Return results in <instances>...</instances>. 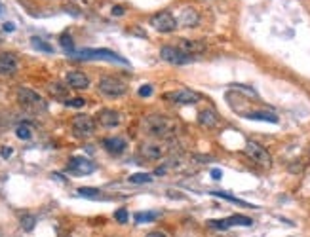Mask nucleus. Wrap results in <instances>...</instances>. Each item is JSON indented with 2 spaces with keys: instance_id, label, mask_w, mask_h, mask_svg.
Listing matches in <instances>:
<instances>
[{
  "instance_id": "obj_13",
  "label": "nucleus",
  "mask_w": 310,
  "mask_h": 237,
  "mask_svg": "<svg viewBox=\"0 0 310 237\" xmlns=\"http://www.w3.org/2000/svg\"><path fill=\"white\" fill-rule=\"evenodd\" d=\"M17 59H15L14 53H0V74L2 76H14L15 72H17Z\"/></svg>"
},
{
  "instance_id": "obj_28",
  "label": "nucleus",
  "mask_w": 310,
  "mask_h": 237,
  "mask_svg": "<svg viewBox=\"0 0 310 237\" xmlns=\"http://www.w3.org/2000/svg\"><path fill=\"white\" fill-rule=\"evenodd\" d=\"M61 46H63L69 53H74V46H72V40H71V36H69V35L61 36Z\"/></svg>"
},
{
  "instance_id": "obj_36",
  "label": "nucleus",
  "mask_w": 310,
  "mask_h": 237,
  "mask_svg": "<svg viewBox=\"0 0 310 237\" xmlns=\"http://www.w3.org/2000/svg\"><path fill=\"white\" fill-rule=\"evenodd\" d=\"M12 156V148H2V158H10Z\"/></svg>"
},
{
  "instance_id": "obj_33",
  "label": "nucleus",
  "mask_w": 310,
  "mask_h": 237,
  "mask_svg": "<svg viewBox=\"0 0 310 237\" xmlns=\"http://www.w3.org/2000/svg\"><path fill=\"white\" fill-rule=\"evenodd\" d=\"M221 175H223L221 169H213V171H211V177H213L215 180H221Z\"/></svg>"
},
{
  "instance_id": "obj_24",
  "label": "nucleus",
  "mask_w": 310,
  "mask_h": 237,
  "mask_svg": "<svg viewBox=\"0 0 310 237\" xmlns=\"http://www.w3.org/2000/svg\"><path fill=\"white\" fill-rule=\"evenodd\" d=\"M128 180H130L131 184H147V182L152 180V177L149 173H135V175H131Z\"/></svg>"
},
{
  "instance_id": "obj_37",
  "label": "nucleus",
  "mask_w": 310,
  "mask_h": 237,
  "mask_svg": "<svg viewBox=\"0 0 310 237\" xmlns=\"http://www.w3.org/2000/svg\"><path fill=\"white\" fill-rule=\"evenodd\" d=\"M4 29H6V30H14V25H12V23H6V25H4Z\"/></svg>"
},
{
  "instance_id": "obj_4",
  "label": "nucleus",
  "mask_w": 310,
  "mask_h": 237,
  "mask_svg": "<svg viewBox=\"0 0 310 237\" xmlns=\"http://www.w3.org/2000/svg\"><path fill=\"white\" fill-rule=\"evenodd\" d=\"M245 154H247V158L253 159L257 165L265 167V169H268V167L272 165V158H270L267 148H263L261 144L253 143V141H249V143L245 144Z\"/></svg>"
},
{
  "instance_id": "obj_12",
  "label": "nucleus",
  "mask_w": 310,
  "mask_h": 237,
  "mask_svg": "<svg viewBox=\"0 0 310 237\" xmlns=\"http://www.w3.org/2000/svg\"><path fill=\"white\" fill-rule=\"evenodd\" d=\"M198 21H200V15H198L194 6H185L177 15V23L183 27H196Z\"/></svg>"
},
{
  "instance_id": "obj_15",
  "label": "nucleus",
  "mask_w": 310,
  "mask_h": 237,
  "mask_svg": "<svg viewBox=\"0 0 310 237\" xmlns=\"http://www.w3.org/2000/svg\"><path fill=\"white\" fill-rule=\"evenodd\" d=\"M139 152H141V156H143L145 159H162L166 156L167 148L166 146H162V144L149 143V144H143Z\"/></svg>"
},
{
  "instance_id": "obj_22",
  "label": "nucleus",
  "mask_w": 310,
  "mask_h": 237,
  "mask_svg": "<svg viewBox=\"0 0 310 237\" xmlns=\"http://www.w3.org/2000/svg\"><path fill=\"white\" fill-rule=\"evenodd\" d=\"M31 44H33V48L38 51H44V53H53V48H51L48 42H44L42 38H31Z\"/></svg>"
},
{
  "instance_id": "obj_18",
  "label": "nucleus",
  "mask_w": 310,
  "mask_h": 237,
  "mask_svg": "<svg viewBox=\"0 0 310 237\" xmlns=\"http://www.w3.org/2000/svg\"><path fill=\"white\" fill-rule=\"evenodd\" d=\"M67 84L71 87H74V89H86V87H90V78H88L84 72L72 71L67 74Z\"/></svg>"
},
{
  "instance_id": "obj_26",
  "label": "nucleus",
  "mask_w": 310,
  "mask_h": 237,
  "mask_svg": "<svg viewBox=\"0 0 310 237\" xmlns=\"http://www.w3.org/2000/svg\"><path fill=\"white\" fill-rule=\"evenodd\" d=\"M36 226V218L33 215H23L21 216V228L25 231H33Z\"/></svg>"
},
{
  "instance_id": "obj_19",
  "label": "nucleus",
  "mask_w": 310,
  "mask_h": 237,
  "mask_svg": "<svg viewBox=\"0 0 310 237\" xmlns=\"http://www.w3.org/2000/svg\"><path fill=\"white\" fill-rule=\"evenodd\" d=\"M198 123L202 125V127H215L217 123H219V116H217L215 110H211V108H206L202 110L200 114H198Z\"/></svg>"
},
{
  "instance_id": "obj_1",
  "label": "nucleus",
  "mask_w": 310,
  "mask_h": 237,
  "mask_svg": "<svg viewBox=\"0 0 310 237\" xmlns=\"http://www.w3.org/2000/svg\"><path fill=\"white\" fill-rule=\"evenodd\" d=\"M145 131L152 137H158V139H172L177 135L179 123L172 118H166V116L152 114L145 118Z\"/></svg>"
},
{
  "instance_id": "obj_7",
  "label": "nucleus",
  "mask_w": 310,
  "mask_h": 237,
  "mask_svg": "<svg viewBox=\"0 0 310 237\" xmlns=\"http://www.w3.org/2000/svg\"><path fill=\"white\" fill-rule=\"evenodd\" d=\"M160 57L167 61V63H172V65H187L192 61L190 55L187 53H183L179 48H173V46H164L162 50H160Z\"/></svg>"
},
{
  "instance_id": "obj_9",
  "label": "nucleus",
  "mask_w": 310,
  "mask_h": 237,
  "mask_svg": "<svg viewBox=\"0 0 310 237\" xmlns=\"http://www.w3.org/2000/svg\"><path fill=\"white\" fill-rule=\"evenodd\" d=\"M208 224L215 230H229L232 226H251L253 220L244 215H234L224 218V220H208Z\"/></svg>"
},
{
  "instance_id": "obj_2",
  "label": "nucleus",
  "mask_w": 310,
  "mask_h": 237,
  "mask_svg": "<svg viewBox=\"0 0 310 237\" xmlns=\"http://www.w3.org/2000/svg\"><path fill=\"white\" fill-rule=\"evenodd\" d=\"M17 101L29 112H44L46 110V101L38 93H35L33 89H27V87L17 89Z\"/></svg>"
},
{
  "instance_id": "obj_11",
  "label": "nucleus",
  "mask_w": 310,
  "mask_h": 237,
  "mask_svg": "<svg viewBox=\"0 0 310 237\" xmlns=\"http://www.w3.org/2000/svg\"><path fill=\"white\" fill-rule=\"evenodd\" d=\"M69 171L74 173V175H90V173L95 171V165L94 161H90L88 158L74 156V158L69 159Z\"/></svg>"
},
{
  "instance_id": "obj_31",
  "label": "nucleus",
  "mask_w": 310,
  "mask_h": 237,
  "mask_svg": "<svg viewBox=\"0 0 310 237\" xmlns=\"http://www.w3.org/2000/svg\"><path fill=\"white\" fill-rule=\"evenodd\" d=\"M139 95H141V97H151V95H152V86H149V84L141 86V87H139Z\"/></svg>"
},
{
  "instance_id": "obj_14",
  "label": "nucleus",
  "mask_w": 310,
  "mask_h": 237,
  "mask_svg": "<svg viewBox=\"0 0 310 237\" xmlns=\"http://www.w3.org/2000/svg\"><path fill=\"white\" fill-rule=\"evenodd\" d=\"M183 53H187V55H198V53H202L206 51V44L200 42V40H188V38H181L179 40V46H177Z\"/></svg>"
},
{
  "instance_id": "obj_16",
  "label": "nucleus",
  "mask_w": 310,
  "mask_h": 237,
  "mask_svg": "<svg viewBox=\"0 0 310 237\" xmlns=\"http://www.w3.org/2000/svg\"><path fill=\"white\" fill-rule=\"evenodd\" d=\"M97 122L103 127H116L120 123V114L116 110H112V108H103L97 114Z\"/></svg>"
},
{
  "instance_id": "obj_17",
  "label": "nucleus",
  "mask_w": 310,
  "mask_h": 237,
  "mask_svg": "<svg viewBox=\"0 0 310 237\" xmlns=\"http://www.w3.org/2000/svg\"><path fill=\"white\" fill-rule=\"evenodd\" d=\"M103 146H105V150L108 154H112V156H120L124 150H126V141H124L122 137H108L103 141Z\"/></svg>"
},
{
  "instance_id": "obj_25",
  "label": "nucleus",
  "mask_w": 310,
  "mask_h": 237,
  "mask_svg": "<svg viewBox=\"0 0 310 237\" xmlns=\"http://www.w3.org/2000/svg\"><path fill=\"white\" fill-rule=\"evenodd\" d=\"M158 216H160L158 213H137L133 218H135V222L137 224H145V222H152V220H156Z\"/></svg>"
},
{
  "instance_id": "obj_35",
  "label": "nucleus",
  "mask_w": 310,
  "mask_h": 237,
  "mask_svg": "<svg viewBox=\"0 0 310 237\" xmlns=\"http://www.w3.org/2000/svg\"><path fill=\"white\" fill-rule=\"evenodd\" d=\"M124 14V8L122 6H115L112 8V15H122Z\"/></svg>"
},
{
  "instance_id": "obj_10",
  "label": "nucleus",
  "mask_w": 310,
  "mask_h": 237,
  "mask_svg": "<svg viewBox=\"0 0 310 237\" xmlns=\"http://www.w3.org/2000/svg\"><path fill=\"white\" fill-rule=\"evenodd\" d=\"M72 55H78L82 59H107V61H118V63H124L128 65V61L122 57H118L116 53L108 50H82V51H74Z\"/></svg>"
},
{
  "instance_id": "obj_34",
  "label": "nucleus",
  "mask_w": 310,
  "mask_h": 237,
  "mask_svg": "<svg viewBox=\"0 0 310 237\" xmlns=\"http://www.w3.org/2000/svg\"><path fill=\"white\" fill-rule=\"evenodd\" d=\"M147 237H166L164 231H151V233H147Z\"/></svg>"
},
{
  "instance_id": "obj_23",
  "label": "nucleus",
  "mask_w": 310,
  "mask_h": 237,
  "mask_svg": "<svg viewBox=\"0 0 310 237\" xmlns=\"http://www.w3.org/2000/svg\"><path fill=\"white\" fill-rule=\"evenodd\" d=\"M211 194H213V195H217V197H223V199H227V201H232V203H238V205H244V207L255 209V205H251V203H245V201H242V199H238V197H234V195L223 194V192H211Z\"/></svg>"
},
{
  "instance_id": "obj_8",
  "label": "nucleus",
  "mask_w": 310,
  "mask_h": 237,
  "mask_svg": "<svg viewBox=\"0 0 310 237\" xmlns=\"http://www.w3.org/2000/svg\"><path fill=\"white\" fill-rule=\"evenodd\" d=\"M164 99L177 103V105H196V103L200 101V95L196 93V91H190V89H177V91L164 93Z\"/></svg>"
},
{
  "instance_id": "obj_6",
  "label": "nucleus",
  "mask_w": 310,
  "mask_h": 237,
  "mask_svg": "<svg viewBox=\"0 0 310 237\" xmlns=\"http://www.w3.org/2000/svg\"><path fill=\"white\" fill-rule=\"evenodd\" d=\"M72 131H74V135L80 137V139L92 137L95 131V122L90 116H84V114L74 116V118H72Z\"/></svg>"
},
{
  "instance_id": "obj_5",
  "label": "nucleus",
  "mask_w": 310,
  "mask_h": 237,
  "mask_svg": "<svg viewBox=\"0 0 310 237\" xmlns=\"http://www.w3.org/2000/svg\"><path fill=\"white\" fill-rule=\"evenodd\" d=\"M149 23H151L152 29L158 30V32H173V30L179 27L177 19H175L170 12H158V14H154Z\"/></svg>"
},
{
  "instance_id": "obj_20",
  "label": "nucleus",
  "mask_w": 310,
  "mask_h": 237,
  "mask_svg": "<svg viewBox=\"0 0 310 237\" xmlns=\"http://www.w3.org/2000/svg\"><path fill=\"white\" fill-rule=\"evenodd\" d=\"M244 118H249V120H261V122L278 123V116H276L274 112H268V110H249Z\"/></svg>"
},
{
  "instance_id": "obj_27",
  "label": "nucleus",
  "mask_w": 310,
  "mask_h": 237,
  "mask_svg": "<svg viewBox=\"0 0 310 237\" xmlns=\"http://www.w3.org/2000/svg\"><path fill=\"white\" fill-rule=\"evenodd\" d=\"M78 195L90 197V199H97L99 197V190L97 188H78Z\"/></svg>"
},
{
  "instance_id": "obj_29",
  "label": "nucleus",
  "mask_w": 310,
  "mask_h": 237,
  "mask_svg": "<svg viewBox=\"0 0 310 237\" xmlns=\"http://www.w3.org/2000/svg\"><path fill=\"white\" fill-rule=\"evenodd\" d=\"M67 107H72V108H82L86 105V99H82V97H74V99H69L65 101Z\"/></svg>"
},
{
  "instance_id": "obj_32",
  "label": "nucleus",
  "mask_w": 310,
  "mask_h": 237,
  "mask_svg": "<svg viewBox=\"0 0 310 237\" xmlns=\"http://www.w3.org/2000/svg\"><path fill=\"white\" fill-rule=\"evenodd\" d=\"M59 86H61V84H53V86L50 87L51 93H55V95H63V93H65V89H63V87H59Z\"/></svg>"
},
{
  "instance_id": "obj_3",
  "label": "nucleus",
  "mask_w": 310,
  "mask_h": 237,
  "mask_svg": "<svg viewBox=\"0 0 310 237\" xmlns=\"http://www.w3.org/2000/svg\"><path fill=\"white\" fill-rule=\"evenodd\" d=\"M99 91L107 97H122L128 91V86L122 80L115 78V76H103L99 80Z\"/></svg>"
},
{
  "instance_id": "obj_21",
  "label": "nucleus",
  "mask_w": 310,
  "mask_h": 237,
  "mask_svg": "<svg viewBox=\"0 0 310 237\" xmlns=\"http://www.w3.org/2000/svg\"><path fill=\"white\" fill-rule=\"evenodd\" d=\"M15 135L19 137L21 141H29L31 137H33V125L31 123H19L17 125V129H15Z\"/></svg>"
},
{
  "instance_id": "obj_30",
  "label": "nucleus",
  "mask_w": 310,
  "mask_h": 237,
  "mask_svg": "<svg viewBox=\"0 0 310 237\" xmlns=\"http://www.w3.org/2000/svg\"><path fill=\"white\" fill-rule=\"evenodd\" d=\"M115 218H116V222L126 224L128 222V211H126V209H118L115 213Z\"/></svg>"
}]
</instances>
